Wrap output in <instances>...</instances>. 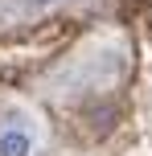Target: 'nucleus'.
Wrapping results in <instances>:
<instances>
[{"label": "nucleus", "mask_w": 152, "mask_h": 156, "mask_svg": "<svg viewBox=\"0 0 152 156\" xmlns=\"http://www.w3.org/2000/svg\"><path fill=\"white\" fill-rule=\"evenodd\" d=\"M41 152V119L29 111H8L0 119V156H37Z\"/></svg>", "instance_id": "1"}, {"label": "nucleus", "mask_w": 152, "mask_h": 156, "mask_svg": "<svg viewBox=\"0 0 152 156\" xmlns=\"http://www.w3.org/2000/svg\"><path fill=\"white\" fill-rule=\"evenodd\" d=\"M54 4H66V0H29V8H37V12L41 8H54Z\"/></svg>", "instance_id": "2"}]
</instances>
